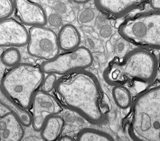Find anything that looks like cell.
Instances as JSON below:
<instances>
[{
  "instance_id": "1",
  "label": "cell",
  "mask_w": 160,
  "mask_h": 141,
  "mask_svg": "<svg viewBox=\"0 0 160 141\" xmlns=\"http://www.w3.org/2000/svg\"><path fill=\"white\" fill-rule=\"evenodd\" d=\"M55 89L65 108L92 124L104 122L107 108L99 81L92 73L79 70L62 75L58 79Z\"/></svg>"
},
{
  "instance_id": "2",
  "label": "cell",
  "mask_w": 160,
  "mask_h": 141,
  "mask_svg": "<svg viewBox=\"0 0 160 141\" xmlns=\"http://www.w3.org/2000/svg\"><path fill=\"white\" fill-rule=\"evenodd\" d=\"M158 67L157 58L141 48L131 50L122 59L111 62L104 70V77L108 83L114 86L132 81L147 83L155 78Z\"/></svg>"
},
{
  "instance_id": "3",
  "label": "cell",
  "mask_w": 160,
  "mask_h": 141,
  "mask_svg": "<svg viewBox=\"0 0 160 141\" xmlns=\"http://www.w3.org/2000/svg\"><path fill=\"white\" fill-rule=\"evenodd\" d=\"M130 134L135 141H160V82L136 98Z\"/></svg>"
},
{
  "instance_id": "4",
  "label": "cell",
  "mask_w": 160,
  "mask_h": 141,
  "mask_svg": "<svg viewBox=\"0 0 160 141\" xmlns=\"http://www.w3.org/2000/svg\"><path fill=\"white\" fill-rule=\"evenodd\" d=\"M41 68L28 63L12 67L1 80V91L25 109L32 105L34 97L45 79Z\"/></svg>"
},
{
  "instance_id": "5",
  "label": "cell",
  "mask_w": 160,
  "mask_h": 141,
  "mask_svg": "<svg viewBox=\"0 0 160 141\" xmlns=\"http://www.w3.org/2000/svg\"><path fill=\"white\" fill-rule=\"evenodd\" d=\"M119 33L132 44L160 50V11L153 10L128 17L121 24Z\"/></svg>"
},
{
  "instance_id": "6",
  "label": "cell",
  "mask_w": 160,
  "mask_h": 141,
  "mask_svg": "<svg viewBox=\"0 0 160 141\" xmlns=\"http://www.w3.org/2000/svg\"><path fill=\"white\" fill-rule=\"evenodd\" d=\"M93 62V55L90 50L84 46H79L43 62L40 68L45 73L63 75L75 70H84Z\"/></svg>"
},
{
  "instance_id": "7",
  "label": "cell",
  "mask_w": 160,
  "mask_h": 141,
  "mask_svg": "<svg viewBox=\"0 0 160 141\" xmlns=\"http://www.w3.org/2000/svg\"><path fill=\"white\" fill-rule=\"evenodd\" d=\"M29 34L27 50L31 56L46 61L58 55L60 48L58 36L52 30L44 26H33Z\"/></svg>"
},
{
  "instance_id": "8",
  "label": "cell",
  "mask_w": 160,
  "mask_h": 141,
  "mask_svg": "<svg viewBox=\"0 0 160 141\" xmlns=\"http://www.w3.org/2000/svg\"><path fill=\"white\" fill-rule=\"evenodd\" d=\"M32 104V124L34 129L38 132L41 130L49 117L57 115L62 110L56 98L42 90L35 94Z\"/></svg>"
},
{
  "instance_id": "9",
  "label": "cell",
  "mask_w": 160,
  "mask_h": 141,
  "mask_svg": "<svg viewBox=\"0 0 160 141\" xmlns=\"http://www.w3.org/2000/svg\"><path fill=\"white\" fill-rule=\"evenodd\" d=\"M29 38V32L21 23L12 18L1 20V47H17L24 46L28 43Z\"/></svg>"
},
{
  "instance_id": "10",
  "label": "cell",
  "mask_w": 160,
  "mask_h": 141,
  "mask_svg": "<svg viewBox=\"0 0 160 141\" xmlns=\"http://www.w3.org/2000/svg\"><path fill=\"white\" fill-rule=\"evenodd\" d=\"M15 11L22 24L27 26H44L48 17L44 8L31 0H14Z\"/></svg>"
},
{
  "instance_id": "11",
  "label": "cell",
  "mask_w": 160,
  "mask_h": 141,
  "mask_svg": "<svg viewBox=\"0 0 160 141\" xmlns=\"http://www.w3.org/2000/svg\"><path fill=\"white\" fill-rule=\"evenodd\" d=\"M147 0H95L100 11L116 18L124 17L139 8Z\"/></svg>"
},
{
  "instance_id": "12",
  "label": "cell",
  "mask_w": 160,
  "mask_h": 141,
  "mask_svg": "<svg viewBox=\"0 0 160 141\" xmlns=\"http://www.w3.org/2000/svg\"><path fill=\"white\" fill-rule=\"evenodd\" d=\"M22 123L11 112L1 116L0 138L1 141H20L24 135Z\"/></svg>"
},
{
  "instance_id": "13",
  "label": "cell",
  "mask_w": 160,
  "mask_h": 141,
  "mask_svg": "<svg viewBox=\"0 0 160 141\" xmlns=\"http://www.w3.org/2000/svg\"><path fill=\"white\" fill-rule=\"evenodd\" d=\"M60 49L65 51L76 49L80 46V33L73 25L68 24L62 26L58 36Z\"/></svg>"
},
{
  "instance_id": "14",
  "label": "cell",
  "mask_w": 160,
  "mask_h": 141,
  "mask_svg": "<svg viewBox=\"0 0 160 141\" xmlns=\"http://www.w3.org/2000/svg\"><path fill=\"white\" fill-rule=\"evenodd\" d=\"M1 103L13 113L23 126L29 127L32 124V116L29 112L1 91Z\"/></svg>"
},
{
  "instance_id": "15",
  "label": "cell",
  "mask_w": 160,
  "mask_h": 141,
  "mask_svg": "<svg viewBox=\"0 0 160 141\" xmlns=\"http://www.w3.org/2000/svg\"><path fill=\"white\" fill-rule=\"evenodd\" d=\"M64 126L63 119L59 116L49 117L41 129V135L44 140H57L62 133Z\"/></svg>"
},
{
  "instance_id": "16",
  "label": "cell",
  "mask_w": 160,
  "mask_h": 141,
  "mask_svg": "<svg viewBox=\"0 0 160 141\" xmlns=\"http://www.w3.org/2000/svg\"><path fill=\"white\" fill-rule=\"evenodd\" d=\"M78 141H110L114 140L112 136L106 132L93 128H84L78 134Z\"/></svg>"
},
{
  "instance_id": "17",
  "label": "cell",
  "mask_w": 160,
  "mask_h": 141,
  "mask_svg": "<svg viewBox=\"0 0 160 141\" xmlns=\"http://www.w3.org/2000/svg\"><path fill=\"white\" fill-rule=\"evenodd\" d=\"M112 96L116 104L121 109H127L132 104V95L129 90L122 85L114 86Z\"/></svg>"
},
{
  "instance_id": "18",
  "label": "cell",
  "mask_w": 160,
  "mask_h": 141,
  "mask_svg": "<svg viewBox=\"0 0 160 141\" xmlns=\"http://www.w3.org/2000/svg\"><path fill=\"white\" fill-rule=\"evenodd\" d=\"M21 59L19 51L14 47L8 48L2 53L1 61L4 65L8 67H13L19 63Z\"/></svg>"
},
{
  "instance_id": "19",
  "label": "cell",
  "mask_w": 160,
  "mask_h": 141,
  "mask_svg": "<svg viewBox=\"0 0 160 141\" xmlns=\"http://www.w3.org/2000/svg\"><path fill=\"white\" fill-rule=\"evenodd\" d=\"M1 20L8 18L15 11L14 3L12 0H0Z\"/></svg>"
},
{
  "instance_id": "20",
  "label": "cell",
  "mask_w": 160,
  "mask_h": 141,
  "mask_svg": "<svg viewBox=\"0 0 160 141\" xmlns=\"http://www.w3.org/2000/svg\"><path fill=\"white\" fill-rule=\"evenodd\" d=\"M57 78L55 74H48L44 79L42 85V90L45 92L49 93L55 88Z\"/></svg>"
},
{
  "instance_id": "21",
  "label": "cell",
  "mask_w": 160,
  "mask_h": 141,
  "mask_svg": "<svg viewBox=\"0 0 160 141\" xmlns=\"http://www.w3.org/2000/svg\"><path fill=\"white\" fill-rule=\"evenodd\" d=\"M48 22L52 27H60L62 24V20L61 16L57 14L53 13L48 17Z\"/></svg>"
},
{
  "instance_id": "22",
  "label": "cell",
  "mask_w": 160,
  "mask_h": 141,
  "mask_svg": "<svg viewBox=\"0 0 160 141\" xmlns=\"http://www.w3.org/2000/svg\"><path fill=\"white\" fill-rule=\"evenodd\" d=\"M149 1L153 10L160 11V0H149Z\"/></svg>"
},
{
  "instance_id": "23",
  "label": "cell",
  "mask_w": 160,
  "mask_h": 141,
  "mask_svg": "<svg viewBox=\"0 0 160 141\" xmlns=\"http://www.w3.org/2000/svg\"><path fill=\"white\" fill-rule=\"evenodd\" d=\"M57 141H74L73 138L69 136H65L61 137H59Z\"/></svg>"
},
{
  "instance_id": "24",
  "label": "cell",
  "mask_w": 160,
  "mask_h": 141,
  "mask_svg": "<svg viewBox=\"0 0 160 141\" xmlns=\"http://www.w3.org/2000/svg\"><path fill=\"white\" fill-rule=\"evenodd\" d=\"M75 3L77 4H84L87 3L89 1H90L91 0H72Z\"/></svg>"
},
{
  "instance_id": "25",
  "label": "cell",
  "mask_w": 160,
  "mask_h": 141,
  "mask_svg": "<svg viewBox=\"0 0 160 141\" xmlns=\"http://www.w3.org/2000/svg\"><path fill=\"white\" fill-rule=\"evenodd\" d=\"M158 67H159L160 69V53L159 55V57H158Z\"/></svg>"
}]
</instances>
